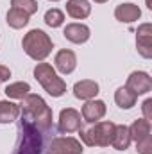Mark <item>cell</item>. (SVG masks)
<instances>
[{"label": "cell", "instance_id": "22", "mask_svg": "<svg viewBox=\"0 0 152 154\" xmlns=\"http://www.w3.org/2000/svg\"><path fill=\"white\" fill-rule=\"evenodd\" d=\"M43 20H45V23L48 25V27H52V29H57V27H61L63 23H65V13L61 11V9H57V7H52V9H48L47 13H45V16H43Z\"/></svg>", "mask_w": 152, "mask_h": 154}, {"label": "cell", "instance_id": "23", "mask_svg": "<svg viewBox=\"0 0 152 154\" xmlns=\"http://www.w3.org/2000/svg\"><path fill=\"white\" fill-rule=\"evenodd\" d=\"M11 7H16V9H22L23 13H27L29 16L36 14L38 13V2L36 0H11Z\"/></svg>", "mask_w": 152, "mask_h": 154}, {"label": "cell", "instance_id": "17", "mask_svg": "<svg viewBox=\"0 0 152 154\" xmlns=\"http://www.w3.org/2000/svg\"><path fill=\"white\" fill-rule=\"evenodd\" d=\"M136 100L138 97L127 88V86H120L116 91H114V102L120 109H131L136 106Z\"/></svg>", "mask_w": 152, "mask_h": 154}, {"label": "cell", "instance_id": "8", "mask_svg": "<svg viewBox=\"0 0 152 154\" xmlns=\"http://www.w3.org/2000/svg\"><path fill=\"white\" fill-rule=\"evenodd\" d=\"M136 97L140 95H147L152 90V77L147 72H141V70H136V72H131L127 77V84H125Z\"/></svg>", "mask_w": 152, "mask_h": 154}, {"label": "cell", "instance_id": "2", "mask_svg": "<svg viewBox=\"0 0 152 154\" xmlns=\"http://www.w3.org/2000/svg\"><path fill=\"white\" fill-rule=\"evenodd\" d=\"M22 48H23V52L31 59H34V61L39 63V61H45L52 54L54 43H52L50 36L45 31L32 29V31H29L23 36V39H22Z\"/></svg>", "mask_w": 152, "mask_h": 154}, {"label": "cell", "instance_id": "1", "mask_svg": "<svg viewBox=\"0 0 152 154\" xmlns=\"http://www.w3.org/2000/svg\"><path fill=\"white\" fill-rule=\"evenodd\" d=\"M20 106V113L22 120L34 125L38 131H47L52 125V109L50 106L43 100V97H39L36 93H29L27 97L22 99Z\"/></svg>", "mask_w": 152, "mask_h": 154}, {"label": "cell", "instance_id": "12", "mask_svg": "<svg viewBox=\"0 0 152 154\" xmlns=\"http://www.w3.org/2000/svg\"><path fill=\"white\" fill-rule=\"evenodd\" d=\"M114 18L120 23H134L141 18V9L132 2H123L114 7Z\"/></svg>", "mask_w": 152, "mask_h": 154}, {"label": "cell", "instance_id": "9", "mask_svg": "<svg viewBox=\"0 0 152 154\" xmlns=\"http://www.w3.org/2000/svg\"><path fill=\"white\" fill-rule=\"evenodd\" d=\"M108 113V108H106V102L104 100H99V99H91V100H86L82 109H81V116L84 122L88 124H95L99 120H102Z\"/></svg>", "mask_w": 152, "mask_h": 154}, {"label": "cell", "instance_id": "27", "mask_svg": "<svg viewBox=\"0 0 152 154\" xmlns=\"http://www.w3.org/2000/svg\"><path fill=\"white\" fill-rule=\"evenodd\" d=\"M95 4H106V2H109V0H93Z\"/></svg>", "mask_w": 152, "mask_h": 154}, {"label": "cell", "instance_id": "26", "mask_svg": "<svg viewBox=\"0 0 152 154\" xmlns=\"http://www.w3.org/2000/svg\"><path fill=\"white\" fill-rule=\"evenodd\" d=\"M9 77H11V70H9L7 66L0 65V82H5V81H9Z\"/></svg>", "mask_w": 152, "mask_h": 154}, {"label": "cell", "instance_id": "25", "mask_svg": "<svg viewBox=\"0 0 152 154\" xmlns=\"http://www.w3.org/2000/svg\"><path fill=\"white\" fill-rule=\"evenodd\" d=\"M141 109H143V118L150 122V120H152V99H147V100L143 102Z\"/></svg>", "mask_w": 152, "mask_h": 154}, {"label": "cell", "instance_id": "29", "mask_svg": "<svg viewBox=\"0 0 152 154\" xmlns=\"http://www.w3.org/2000/svg\"><path fill=\"white\" fill-rule=\"evenodd\" d=\"M48 2H59V0H48Z\"/></svg>", "mask_w": 152, "mask_h": 154}, {"label": "cell", "instance_id": "6", "mask_svg": "<svg viewBox=\"0 0 152 154\" xmlns=\"http://www.w3.org/2000/svg\"><path fill=\"white\" fill-rule=\"evenodd\" d=\"M57 127L61 133L65 134H70V133H75L82 127V116L81 113L74 109V108H65L61 109L59 113V120H57Z\"/></svg>", "mask_w": 152, "mask_h": 154}, {"label": "cell", "instance_id": "13", "mask_svg": "<svg viewBox=\"0 0 152 154\" xmlns=\"http://www.w3.org/2000/svg\"><path fill=\"white\" fill-rule=\"evenodd\" d=\"M63 34H65V38L68 39L70 43H75V45H82V43H86L88 39L91 38L90 27L86 23H79V22L68 23L63 29Z\"/></svg>", "mask_w": 152, "mask_h": 154}, {"label": "cell", "instance_id": "20", "mask_svg": "<svg viewBox=\"0 0 152 154\" xmlns=\"http://www.w3.org/2000/svg\"><path fill=\"white\" fill-rule=\"evenodd\" d=\"M152 131V125L149 120H145V118H138V120H134L132 124H131V127H129V134H131V140H134V142H140V140H143L145 136H149Z\"/></svg>", "mask_w": 152, "mask_h": 154}, {"label": "cell", "instance_id": "16", "mask_svg": "<svg viewBox=\"0 0 152 154\" xmlns=\"http://www.w3.org/2000/svg\"><path fill=\"white\" fill-rule=\"evenodd\" d=\"M131 134H129V127L125 124H120V125H114V133H113V140H111V145H113L116 151H127L129 145H131Z\"/></svg>", "mask_w": 152, "mask_h": 154}, {"label": "cell", "instance_id": "24", "mask_svg": "<svg viewBox=\"0 0 152 154\" xmlns=\"http://www.w3.org/2000/svg\"><path fill=\"white\" fill-rule=\"evenodd\" d=\"M136 151L138 154H152V136H145L143 140L136 142Z\"/></svg>", "mask_w": 152, "mask_h": 154}, {"label": "cell", "instance_id": "3", "mask_svg": "<svg viewBox=\"0 0 152 154\" xmlns=\"http://www.w3.org/2000/svg\"><path fill=\"white\" fill-rule=\"evenodd\" d=\"M34 79L41 84V88L48 95H52L56 99H59L66 93V82L59 77V74L56 72V68L50 63L39 61L34 66Z\"/></svg>", "mask_w": 152, "mask_h": 154}, {"label": "cell", "instance_id": "4", "mask_svg": "<svg viewBox=\"0 0 152 154\" xmlns=\"http://www.w3.org/2000/svg\"><path fill=\"white\" fill-rule=\"evenodd\" d=\"M114 125L116 124L111 122V120H99L90 129H82L81 127L79 129L81 140L88 147H109L111 140H113Z\"/></svg>", "mask_w": 152, "mask_h": 154}, {"label": "cell", "instance_id": "11", "mask_svg": "<svg viewBox=\"0 0 152 154\" xmlns=\"http://www.w3.org/2000/svg\"><path fill=\"white\" fill-rule=\"evenodd\" d=\"M54 68L56 72L68 75L77 68V56L74 50L70 48H61L56 56H54Z\"/></svg>", "mask_w": 152, "mask_h": 154}, {"label": "cell", "instance_id": "18", "mask_svg": "<svg viewBox=\"0 0 152 154\" xmlns=\"http://www.w3.org/2000/svg\"><path fill=\"white\" fill-rule=\"evenodd\" d=\"M5 22L11 29H23L27 27V23L31 22V16L27 13H23L22 9H16V7H11L5 14Z\"/></svg>", "mask_w": 152, "mask_h": 154}, {"label": "cell", "instance_id": "10", "mask_svg": "<svg viewBox=\"0 0 152 154\" xmlns=\"http://www.w3.org/2000/svg\"><path fill=\"white\" fill-rule=\"evenodd\" d=\"M136 48L145 59L152 57V23H141L136 31Z\"/></svg>", "mask_w": 152, "mask_h": 154}, {"label": "cell", "instance_id": "5", "mask_svg": "<svg viewBox=\"0 0 152 154\" xmlns=\"http://www.w3.org/2000/svg\"><path fill=\"white\" fill-rule=\"evenodd\" d=\"M20 131H22V136H20V143H18L14 154H39L41 152V145H43L41 131H38L34 125H31V124H27L23 120L20 124Z\"/></svg>", "mask_w": 152, "mask_h": 154}, {"label": "cell", "instance_id": "7", "mask_svg": "<svg viewBox=\"0 0 152 154\" xmlns=\"http://www.w3.org/2000/svg\"><path fill=\"white\" fill-rule=\"evenodd\" d=\"M48 154H82V143L74 136H59L52 140Z\"/></svg>", "mask_w": 152, "mask_h": 154}, {"label": "cell", "instance_id": "14", "mask_svg": "<svg viewBox=\"0 0 152 154\" xmlns=\"http://www.w3.org/2000/svg\"><path fill=\"white\" fill-rule=\"evenodd\" d=\"M99 82L93 79H82L74 84V95L79 100H91L99 95Z\"/></svg>", "mask_w": 152, "mask_h": 154}, {"label": "cell", "instance_id": "15", "mask_svg": "<svg viewBox=\"0 0 152 154\" xmlns=\"http://www.w3.org/2000/svg\"><path fill=\"white\" fill-rule=\"evenodd\" d=\"M66 14L74 20H84L91 14V4L88 0H66Z\"/></svg>", "mask_w": 152, "mask_h": 154}, {"label": "cell", "instance_id": "21", "mask_svg": "<svg viewBox=\"0 0 152 154\" xmlns=\"http://www.w3.org/2000/svg\"><path fill=\"white\" fill-rule=\"evenodd\" d=\"M29 93H31V84L25 81H16V82H11L5 86V95L14 100H22Z\"/></svg>", "mask_w": 152, "mask_h": 154}, {"label": "cell", "instance_id": "19", "mask_svg": "<svg viewBox=\"0 0 152 154\" xmlns=\"http://www.w3.org/2000/svg\"><path fill=\"white\" fill-rule=\"evenodd\" d=\"M20 116V106L11 100H0V124H13Z\"/></svg>", "mask_w": 152, "mask_h": 154}, {"label": "cell", "instance_id": "28", "mask_svg": "<svg viewBox=\"0 0 152 154\" xmlns=\"http://www.w3.org/2000/svg\"><path fill=\"white\" fill-rule=\"evenodd\" d=\"M147 7H149V9H152V4H150V0H147Z\"/></svg>", "mask_w": 152, "mask_h": 154}]
</instances>
